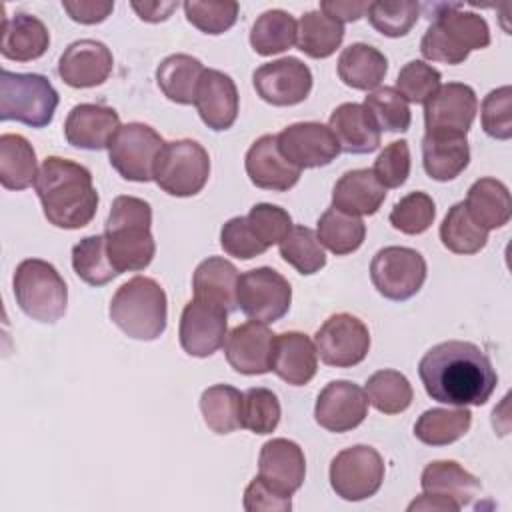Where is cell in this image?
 Segmentation results:
<instances>
[{
    "mask_svg": "<svg viewBox=\"0 0 512 512\" xmlns=\"http://www.w3.org/2000/svg\"><path fill=\"white\" fill-rule=\"evenodd\" d=\"M472 424V412L466 406L430 408L414 424V436L428 446H448L460 440Z\"/></svg>",
    "mask_w": 512,
    "mask_h": 512,
    "instance_id": "obj_36",
    "label": "cell"
},
{
    "mask_svg": "<svg viewBox=\"0 0 512 512\" xmlns=\"http://www.w3.org/2000/svg\"><path fill=\"white\" fill-rule=\"evenodd\" d=\"M344 40V24L320 10L304 12L298 22L296 46L310 58L332 56Z\"/></svg>",
    "mask_w": 512,
    "mask_h": 512,
    "instance_id": "obj_37",
    "label": "cell"
},
{
    "mask_svg": "<svg viewBox=\"0 0 512 512\" xmlns=\"http://www.w3.org/2000/svg\"><path fill=\"white\" fill-rule=\"evenodd\" d=\"M278 246L282 260L304 276L326 266L324 246L320 244L316 232L308 226H292Z\"/></svg>",
    "mask_w": 512,
    "mask_h": 512,
    "instance_id": "obj_44",
    "label": "cell"
},
{
    "mask_svg": "<svg viewBox=\"0 0 512 512\" xmlns=\"http://www.w3.org/2000/svg\"><path fill=\"white\" fill-rule=\"evenodd\" d=\"M470 162L466 134L428 130L422 138V164L432 180L448 182L458 178Z\"/></svg>",
    "mask_w": 512,
    "mask_h": 512,
    "instance_id": "obj_25",
    "label": "cell"
},
{
    "mask_svg": "<svg viewBox=\"0 0 512 512\" xmlns=\"http://www.w3.org/2000/svg\"><path fill=\"white\" fill-rule=\"evenodd\" d=\"M440 240L454 254H476L486 246L488 230L470 218L464 202H456L440 224Z\"/></svg>",
    "mask_w": 512,
    "mask_h": 512,
    "instance_id": "obj_41",
    "label": "cell"
},
{
    "mask_svg": "<svg viewBox=\"0 0 512 512\" xmlns=\"http://www.w3.org/2000/svg\"><path fill=\"white\" fill-rule=\"evenodd\" d=\"M316 236L320 244L332 254L344 256L362 246L366 236V224L360 216L346 214L332 206L318 218Z\"/></svg>",
    "mask_w": 512,
    "mask_h": 512,
    "instance_id": "obj_38",
    "label": "cell"
},
{
    "mask_svg": "<svg viewBox=\"0 0 512 512\" xmlns=\"http://www.w3.org/2000/svg\"><path fill=\"white\" fill-rule=\"evenodd\" d=\"M108 312L128 338L152 342L166 330V292L154 278L134 276L114 292Z\"/></svg>",
    "mask_w": 512,
    "mask_h": 512,
    "instance_id": "obj_5",
    "label": "cell"
},
{
    "mask_svg": "<svg viewBox=\"0 0 512 512\" xmlns=\"http://www.w3.org/2000/svg\"><path fill=\"white\" fill-rule=\"evenodd\" d=\"M242 396L244 392L228 384H214L206 388L200 396V410L206 426L216 434H230L242 428L240 424Z\"/></svg>",
    "mask_w": 512,
    "mask_h": 512,
    "instance_id": "obj_40",
    "label": "cell"
},
{
    "mask_svg": "<svg viewBox=\"0 0 512 512\" xmlns=\"http://www.w3.org/2000/svg\"><path fill=\"white\" fill-rule=\"evenodd\" d=\"M48 46H50V32L40 18L26 12L4 16L2 46H0V52L4 58L16 60V62H30L44 56Z\"/></svg>",
    "mask_w": 512,
    "mask_h": 512,
    "instance_id": "obj_30",
    "label": "cell"
},
{
    "mask_svg": "<svg viewBox=\"0 0 512 512\" xmlns=\"http://www.w3.org/2000/svg\"><path fill=\"white\" fill-rule=\"evenodd\" d=\"M186 20L204 34H224L236 24L238 2H204L188 0L182 4Z\"/></svg>",
    "mask_w": 512,
    "mask_h": 512,
    "instance_id": "obj_49",
    "label": "cell"
},
{
    "mask_svg": "<svg viewBox=\"0 0 512 512\" xmlns=\"http://www.w3.org/2000/svg\"><path fill=\"white\" fill-rule=\"evenodd\" d=\"M132 8L144 22H162L178 8V2H132Z\"/></svg>",
    "mask_w": 512,
    "mask_h": 512,
    "instance_id": "obj_58",
    "label": "cell"
},
{
    "mask_svg": "<svg viewBox=\"0 0 512 512\" xmlns=\"http://www.w3.org/2000/svg\"><path fill=\"white\" fill-rule=\"evenodd\" d=\"M14 298L20 310L36 322H58L68 306V288L60 272L46 260L26 258L14 272Z\"/></svg>",
    "mask_w": 512,
    "mask_h": 512,
    "instance_id": "obj_6",
    "label": "cell"
},
{
    "mask_svg": "<svg viewBox=\"0 0 512 512\" xmlns=\"http://www.w3.org/2000/svg\"><path fill=\"white\" fill-rule=\"evenodd\" d=\"M60 96L42 74L2 70L0 74V120H16L32 128L52 122Z\"/></svg>",
    "mask_w": 512,
    "mask_h": 512,
    "instance_id": "obj_7",
    "label": "cell"
},
{
    "mask_svg": "<svg viewBox=\"0 0 512 512\" xmlns=\"http://www.w3.org/2000/svg\"><path fill=\"white\" fill-rule=\"evenodd\" d=\"M384 480V460L380 452L366 444H356L338 452L330 462V486L336 496L358 502L374 496Z\"/></svg>",
    "mask_w": 512,
    "mask_h": 512,
    "instance_id": "obj_11",
    "label": "cell"
},
{
    "mask_svg": "<svg viewBox=\"0 0 512 512\" xmlns=\"http://www.w3.org/2000/svg\"><path fill=\"white\" fill-rule=\"evenodd\" d=\"M280 422L278 396L268 388H248L242 396L240 424L254 434H270Z\"/></svg>",
    "mask_w": 512,
    "mask_h": 512,
    "instance_id": "obj_47",
    "label": "cell"
},
{
    "mask_svg": "<svg viewBox=\"0 0 512 512\" xmlns=\"http://www.w3.org/2000/svg\"><path fill=\"white\" fill-rule=\"evenodd\" d=\"M314 346L320 360L336 368L360 364L370 350L368 326L354 314H332L314 334Z\"/></svg>",
    "mask_w": 512,
    "mask_h": 512,
    "instance_id": "obj_13",
    "label": "cell"
},
{
    "mask_svg": "<svg viewBox=\"0 0 512 512\" xmlns=\"http://www.w3.org/2000/svg\"><path fill=\"white\" fill-rule=\"evenodd\" d=\"M252 84L264 102L272 106H294L308 98L312 90V72L302 60L286 56L256 68Z\"/></svg>",
    "mask_w": 512,
    "mask_h": 512,
    "instance_id": "obj_14",
    "label": "cell"
},
{
    "mask_svg": "<svg viewBox=\"0 0 512 512\" xmlns=\"http://www.w3.org/2000/svg\"><path fill=\"white\" fill-rule=\"evenodd\" d=\"M418 374L426 394L450 406H482L498 384V374L484 350L464 340L432 346L422 356Z\"/></svg>",
    "mask_w": 512,
    "mask_h": 512,
    "instance_id": "obj_1",
    "label": "cell"
},
{
    "mask_svg": "<svg viewBox=\"0 0 512 512\" xmlns=\"http://www.w3.org/2000/svg\"><path fill=\"white\" fill-rule=\"evenodd\" d=\"M152 208L136 196H116L106 220V248L112 266L138 272L150 266L156 244L152 236Z\"/></svg>",
    "mask_w": 512,
    "mask_h": 512,
    "instance_id": "obj_3",
    "label": "cell"
},
{
    "mask_svg": "<svg viewBox=\"0 0 512 512\" xmlns=\"http://www.w3.org/2000/svg\"><path fill=\"white\" fill-rule=\"evenodd\" d=\"M436 218V204L426 192H410L404 198H400L392 212H390V224L400 230L402 234H422L426 232Z\"/></svg>",
    "mask_w": 512,
    "mask_h": 512,
    "instance_id": "obj_48",
    "label": "cell"
},
{
    "mask_svg": "<svg viewBox=\"0 0 512 512\" xmlns=\"http://www.w3.org/2000/svg\"><path fill=\"white\" fill-rule=\"evenodd\" d=\"M220 246L228 256L240 260L256 258L268 250L250 228L246 216H234L228 222H224L220 230Z\"/></svg>",
    "mask_w": 512,
    "mask_h": 512,
    "instance_id": "obj_53",
    "label": "cell"
},
{
    "mask_svg": "<svg viewBox=\"0 0 512 512\" xmlns=\"http://www.w3.org/2000/svg\"><path fill=\"white\" fill-rule=\"evenodd\" d=\"M38 162L32 144L20 134L0 136V184L6 190H24L36 182Z\"/></svg>",
    "mask_w": 512,
    "mask_h": 512,
    "instance_id": "obj_35",
    "label": "cell"
},
{
    "mask_svg": "<svg viewBox=\"0 0 512 512\" xmlns=\"http://www.w3.org/2000/svg\"><path fill=\"white\" fill-rule=\"evenodd\" d=\"M162 136L148 124L128 122L120 126L108 146V160L112 168L130 182L154 180V166L164 148Z\"/></svg>",
    "mask_w": 512,
    "mask_h": 512,
    "instance_id": "obj_10",
    "label": "cell"
},
{
    "mask_svg": "<svg viewBox=\"0 0 512 512\" xmlns=\"http://www.w3.org/2000/svg\"><path fill=\"white\" fill-rule=\"evenodd\" d=\"M384 200L386 188L370 168L344 172L332 190V206L352 216L376 214Z\"/></svg>",
    "mask_w": 512,
    "mask_h": 512,
    "instance_id": "obj_29",
    "label": "cell"
},
{
    "mask_svg": "<svg viewBox=\"0 0 512 512\" xmlns=\"http://www.w3.org/2000/svg\"><path fill=\"white\" fill-rule=\"evenodd\" d=\"M238 280L236 266L220 256L202 260L192 276L194 298L214 304L228 314L238 308Z\"/></svg>",
    "mask_w": 512,
    "mask_h": 512,
    "instance_id": "obj_27",
    "label": "cell"
},
{
    "mask_svg": "<svg viewBox=\"0 0 512 512\" xmlns=\"http://www.w3.org/2000/svg\"><path fill=\"white\" fill-rule=\"evenodd\" d=\"M374 176L384 188H400L410 176V148L406 140L390 142L376 158Z\"/></svg>",
    "mask_w": 512,
    "mask_h": 512,
    "instance_id": "obj_54",
    "label": "cell"
},
{
    "mask_svg": "<svg viewBox=\"0 0 512 512\" xmlns=\"http://www.w3.org/2000/svg\"><path fill=\"white\" fill-rule=\"evenodd\" d=\"M388 72L386 56L370 44L356 42L342 50L338 58L340 80L354 90H374Z\"/></svg>",
    "mask_w": 512,
    "mask_h": 512,
    "instance_id": "obj_33",
    "label": "cell"
},
{
    "mask_svg": "<svg viewBox=\"0 0 512 512\" xmlns=\"http://www.w3.org/2000/svg\"><path fill=\"white\" fill-rule=\"evenodd\" d=\"M426 260L420 252L406 246H386L370 262V280L378 294L402 302L420 292L426 280Z\"/></svg>",
    "mask_w": 512,
    "mask_h": 512,
    "instance_id": "obj_9",
    "label": "cell"
},
{
    "mask_svg": "<svg viewBox=\"0 0 512 512\" xmlns=\"http://www.w3.org/2000/svg\"><path fill=\"white\" fill-rule=\"evenodd\" d=\"M408 510H410V512H414V510H424V512H430V510H432V512H458L460 508H458L454 502L446 500V498H440V496H436V494L424 492V494H420V498H416L414 502H410Z\"/></svg>",
    "mask_w": 512,
    "mask_h": 512,
    "instance_id": "obj_59",
    "label": "cell"
},
{
    "mask_svg": "<svg viewBox=\"0 0 512 512\" xmlns=\"http://www.w3.org/2000/svg\"><path fill=\"white\" fill-rule=\"evenodd\" d=\"M368 6L370 2L366 0H324L320 2V12L344 24V22H356L362 16H366Z\"/></svg>",
    "mask_w": 512,
    "mask_h": 512,
    "instance_id": "obj_57",
    "label": "cell"
},
{
    "mask_svg": "<svg viewBox=\"0 0 512 512\" xmlns=\"http://www.w3.org/2000/svg\"><path fill=\"white\" fill-rule=\"evenodd\" d=\"M270 370L290 386L308 384L318 370V352L314 342L296 330L276 334Z\"/></svg>",
    "mask_w": 512,
    "mask_h": 512,
    "instance_id": "obj_26",
    "label": "cell"
},
{
    "mask_svg": "<svg viewBox=\"0 0 512 512\" xmlns=\"http://www.w3.org/2000/svg\"><path fill=\"white\" fill-rule=\"evenodd\" d=\"M226 328H228V312L202 302V300H190L180 316V346L186 354L196 358H208L218 348L224 346L226 340Z\"/></svg>",
    "mask_w": 512,
    "mask_h": 512,
    "instance_id": "obj_15",
    "label": "cell"
},
{
    "mask_svg": "<svg viewBox=\"0 0 512 512\" xmlns=\"http://www.w3.org/2000/svg\"><path fill=\"white\" fill-rule=\"evenodd\" d=\"M476 92L462 82L440 84L436 94L424 104V124L428 130H448L466 134L476 118Z\"/></svg>",
    "mask_w": 512,
    "mask_h": 512,
    "instance_id": "obj_18",
    "label": "cell"
},
{
    "mask_svg": "<svg viewBox=\"0 0 512 512\" xmlns=\"http://www.w3.org/2000/svg\"><path fill=\"white\" fill-rule=\"evenodd\" d=\"M246 174L256 188L286 192L300 180L302 170L290 164L280 148L276 134L260 136L246 152Z\"/></svg>",
    "mask_w": 512,
    "mask_h": 512,
    "instance_id": "obj_21",
    "label": "cell"
},
{
    "mask_svg": "<svg viewBox=\"0 0 512 512\" xmlns=\"http://www.w3.org/2000/svg\"><path fill=\"white\" fill-rule=\"evenodd\" d=\"M258 476L276 492L292 496L306 476V458L302 448L288 438L268 440L260 448Z\"/></svg>",
    "mask_w": 512,
    "mask_h": 512,
    "instance_id": "obj_22",
    "label": "cell"
},
{
    "mask_svg": "<svg viewBox=\"0 0 512 512\" xmlns=\"http://www.w3.org/2000/svg\"><path fill=\"white\" fill-rule=\"evenodd\" d=\"M328 128L334 134L340 152L370 154L380 146V130L362 104H340L330 114Z\"/></svg>",
    "mask_w": 512,
    "mask_h": 512,
    "instance_id": "obj_28",
    "label": "cell"
},
{
    "mask_svg": "<svg viewBox=\"0 0 512 512\" xmlns=\"http://www.w3.org/2000/svg\"><path fill=\"white\" fill-rule=\"evenodd\" d=\"M368 402L382 414L404 412L414 398L408 378L398 370H378L366 382Z\"/></svg>",
    "mask_w": 512,
    "mask_h": 512,
    "instance_id": "obj_43",
    "label": "cell"
},
{
    "mask_svg": "<svg viewBox=\"0 0 512 512\" xmlns=\"http://www.w3.org/2000/svg\"><path fill=\"white\" fill-rule=\"evenodd\" d=\"M442 74L422 60H410L404 64L396 78V90L406 102L426 104L440 88Z\"/></svg>",
    "mask_w": 512,
    "mask_h": 512,
    "instance_id": "obj_50",
    "label": "cell"
},
{
    "mask_svg": "<svg viewBox=\"0 0 512 512\" xmlns=\"http://www.w3.org/2000/svg\"><path fill=\"white\" fill-rule=\"evenodd\" d=\"M46 220L64 230H78L92 222L98 208V192L86 166L48 156L34 182Z\"/></svg>",
    "mask_w": 512,
    "mask_h": 512,
    "instance_id": "obj_2",
    "label": "cell"
},
{
    "mask_svg": "<svg viewBox=\"0 0 512 512\" xmlns=\"http://www.w3.org/2000/svg\"><path fill=\"white\" fill-rule=\"evenodd\" d=\"M290 302V282L274 268L260 266L240 274L238 308L250 320L260 324H272L290 310Z\"/></svg>",
    "mask_w": 512,
    "mask_h": 512,
    "instance_id": "obj_12",
    "label": "cell"
},
{
    "mask_svg": "<svg viewBox=\"0 0 512 512\" xmlns=\"http://www.w3.org/2000/svg\"><path fill=\"white\" fill-rule=\"evenodd\" d=\"M368 22L374 30L388 38H400L406 36L412 26L416 24L420 16V4L412 0H400V2H370L368 6Z\"/></svg>",
    "mask_w": 512,
    "mask_h": 512,
    "instance_id": "obj_46",
    "label": "cell"
},
{
    "mask_svg": "<svg viewBox=\"0 0 512 512\" xmlns=\"http://www.w3.org/2000/svg\"><path fill=\"white\" fill-rule=\"evenodd\" d=\"M238 104L240 98L234 80L220 70L206 68L194 98V106L202 122L216 132L228 130L236 122Z\"/></svg>",
    "mask_w": 512,
    "mask_h": 512,
    "instance_id": "obj_23",
    "label": "cell"
},
{
    "mask_svg": "<svg viewBox=\"0 0 512 512\" xmlns=\"http://www.w3.org/2000/svg\"><path fill=\"white\" fill-rule=\"evenodd\" d=\"M62 8L68 12V16L74 22L80 24H98L104 22L112 10H114V2H84V0H76V2H62Z\"/></svg>",
    "mask_w": 512,
    "mask_h": 512,
    "instance_id": "obj_56",
    "label": "cell"
},
{
    "mask_svg": "<svg viewBox=\"0 0 512 512\" xmlns=\"http://www.w3.org/2000/svg\"><path fill=\"white\" fill-rule=\"evenodd\" d=\"M296 32L298 22L286 10H266L252 24L250 46L260 56L280 54L296 44Z\"/></svg>",
    "mask_w": 512,
    "mask_h": 512,
    "instance_id": "obj_39",
    "label": "cell"
},
{
    "mask_svg": "<svg viewBox=\"0 0 512 512\" xmlns=\"http://www.w3.org/2000/svg\"><path fill=\"white\" fill-rule=\"evenodd\" d=\"M72 268L90 286H104L118 276L110 262L104 234L86 236L72 248Z\"/></svg>",
    "mask_w": 512,
    "mask_h": 512,
    "instance_id": "obj_42",
    "label": "cell"
},
{
    "mask_svg": "<svg viewBox=\"0 0 512 512\" xmlns=\"http://www.w3.org/2000/svg\"><path fill=\"white\" fill-rule=\"evenodd\" d=\"M420 486L424 492L446 498L458 508L468 506L482 492L480 480L454 460L430 462L420 476Z\"/></svg>",
    "mask_w": 512,
    "mask_h": 512,
    "instance_id": "obj_31",
    "label": "cell"
},
{
    "mask_svg": "<svg viewBox=\"0 0 512 512\" xmlns=\"http://www.w3.org/2000/svg\"><path fill=\"white\" fill-rule=\"evenodd\" d=\"M244 510H248V512H288V510H292V500H290V496L276 492L260 476H256L244 490Z\"/></svg>",
    "mask_w": 512,
    "mask_h": 512,
    "instance_id": "obj_55",
    "label": "cell"
},
{
    "mask_svg": "<svg viewBox=\"0 0 512 512\" xmlns=\"http://www.w3.org/2000/svg\"><path fill=\"white\" fill-rule=\"evenodd\" d=\"M120 130V116L102 104H76L64 122V136L70 146L82 150H104Z\"/></svg>",
    "mask_w": 512,
    "mask_h": 512,
    "instance_id": "obj_24",
    "label": "cell"
},
{
    "mask_svg": "<svg viewBox=\"0 0 512 512\" xmlns=\"http://www.w3.org/2000/svg\"><path fill=\"white\" fill-rule=\"evenodd\" d=\"M364 110L370 114L378 130L386 132H406L412 122L410 106L404 100V96L392 88V86H382L372 90L364 98Z\"/></svg>",
    "mask_w": 512,
    "mask_h": 512,
    "instance_id": "obj_45",
    "label": "cell"
},
{
    "mask_svg": "<svg viewBox=\"0 0 512 512\" xmlns=\"http://www.w3.org/2000/svg\"><path fill=\"white\" fill-rule=\"evenodd\" d=\"M276 138L282 156L300 170L328 166L340 154L334 134L320 122L290 124Z\"/></svg>",
    "mask_w": 512,
    "mask_h": 512,
    "instance_id": "obj_17",
    "label": "cell"
},
{
    "mask_svg": "<svg viewBox=\"0 0 512 512\" xmlns=\"http://www.w3.org/2000/svg\"><path fill=\"white\" fill-rule=\"evenodd\" d=\"M480 120L488 136L496 140L512 138V88L510 86H500L484 96Z\"/></svg>",
    "mask_w": 512,
    "mask_h": 512,
    "instance_id": "obj_51",
    "label": "cell"
},
{
    "mask_svg": "<svg viewBox=\"0 0 512 512\" xmlns=\"http://www.w3.org/2000/svg\"><path fill=\"white\" fill-rule=\"evenodd\" d=\"M246 218H248L250 228L258 236V240L266 248H270L274 244H280V240L292 228L290 214L284 208H280L276 204H268V202L254 204Z\"/></svg>",
    "mask_w": 512,
    "mask_h": 512,
    "instance_id": "obj_52",
    "label": "cell"
},
{
    "mask_svg": "<svg viewBox=\"0 0 512 512\" xmlns=\"http://www.w3.org/2000/svg\"><path fill=\"white\" fill-rule=\"evenodd\" d=\"M430 26L420 40L426 60L442 64H462L472 50L490 44L488 22L462 4H434Z\"/></svg>",
    "mask_w": 512,
    "mask_h": 512,
    "instance_id": "obj_4",
    "label": "cell"
},
{
    "mask_svg": "<svg viewBox=\"0 0 512 512\" xmlns=\"http://www.w3.org/2000/svg\"><path fill=\"white\" fill-rule=\"evenodd\" d=\"M368 404V396L358 384L334 380L320 390L314 406V418L328 432H350L368 416Z\"/></svg>",
    "mask_w": 512,
    "mask_h": 512,
    "instance_id": "obj_16",
    "label": "cell"
},
{
    "mask_svg": "<svg viewBox=\"0 0 512 512\" xmlns=\"http://www.w3.org/2000/svg\"><path fill=\"white\" fill-rule=\"evenodd\" d=\"M114 66L112 52L106 44L84 38L72 42L58 60L62 82L72 88H94L108 80Z\"/></svg>",
    "mask_w": 512,
    "mask_h": 512,
    "instance_id": "obj_20",
    "label": "cell"
},
{
    "mask_svg": "<svg viewBox=\"0 0 512 512\" xmlns=\"http://www.w3.org/2000/svg\"><path fill=\"white\" fill-rule=\"evenodd\" d=\"M204 66L190 54H172L156 68V82L162 94L176 104H194Z\"/></svg>",
    "mask_w": 512,
    "mask_h": 512,
    "instance_id": "obj_34",
    "label": "cell"
},
{
    "mask_svg": "<svg viewBox=\"0 0 512 512\" xmlns=\"http://www.w3.org/2000/svg\"><path fill=\"white\" fill-rule=\"evenodd\" d=\"M470 218L484 230L502 228L512 216L510 190L496 178H480L468 188L464 202Z\"/></svg>",
    "mask_w": 512,
    "mask_h": 512,
    "instance_id": "obj_32",
    "label": "cell"
},
{
    "mask_svg": "<svg viewBox=\"0 0 512 512\" xmlns=\"http://www.w3.org/2000/svg\"><path fill=\"white\" fill-rule=\"evenodd\" d=\"M210 176V156L202 144L190 138L166 142L154 166V182L170 196L198 194Z\"/></svg>",
    "mask_w": 512,
    "mask_h": 512,
    "instance_id": "obj_8",
    "label": "cell"
},
{
    "mask_svg": "<svg viewBox=\"0 0 512 512\" xmlns=\"http://www.w3.org/2000/svg\"><path fill=\"white\" fill-rule=\"evenodd\" d=\"M272 330L260 322H244L226 334L224 354L228 364L246 376L266 374L272 366V346H274Z\"/></svg>",
    "mask_w": 512,
    "mask_h": 512,
    "instance_id": "obj_19",
    "label": "cell"
}]
</instances>
